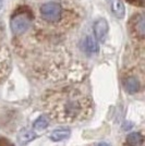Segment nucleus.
Wrapping results in <instances>:
<instances>
[{"mask_svg": "<svg viewBox=\"0 0 145 146\" xmlns=\"http://www.w3.org/2000/svg\"><path fill=\"white\" fill-rule=\"evenodd\" d=\"M70 133H71V131L69 129H58V130H55L54 132L50 134V140L54 142H60V141L66 140L67 137H69Z\"/></svg>", "mask_w": 145, "mask_h": 146, "instance_id": "obj_9", "label": "nucleus"}, {"mask_svg": "<svg viewBox=\"0 0 145 146\" xmlns=\"http://www.w3.org/2000/svg\"><path fill=\"white\" fill-rule=\"evenodd\" d=\"M41 14L44 20L50 23L58 22L62 14V8L57 2H47L41 7Z\"/></svg>", "mask_w": 145, "mask_h": 146, "instance_id": "obj_2", "label": "nucleus"}, {"mask_svg": "<svg viewBox=\"0 0 145 146\" xmlns=\"http://www.w3.org/2000/svg\"><path fill=\"white\" fill-rule=\"evenodd\" d=\"M109 31L108 23L105 19H99L94 24V34L98 42H104Z\"/></svg>", "mask_w": 145, "mask_h": 146, "instance_id": "obj_4", "label": "nucleus"}, {"mask_svg": "<svg viewBox=\"0 0 145 146\" xmlns=\"http://www.w3.org/2000/svg\"><path fill=\"white\" fill-rule=\"evenodd\" d=\"M1 6H2V0H0V8H1Z\"/></svg>", "mask_w": 145, "mask_h": 146, "instance_id": "obj_15", "label": "nucleus"}, {"mask_svg": "<svg viewBox=\"0 0 145 146\" xmlns=\"http://www.w3.org/2000/svg\"><path fill=\"white\" fill-rule=\"evenodd\" d=\"M35 137H36V134L34 133L33 131H31V130H24V131H22L20 133V135H19V141L22 144H26V143H29L31 141H33Z\"/></svg>", "mask_w": 145, "mask_h": 146, "instance_id": "obj_11", "label": "nucleus"}, {"mask_svg": "<svg viewBox=\"0 0 145 146\" xmlns=\"http://www.w3.org/2000/svg\"><path fill=\"white\" fill-rule=\"evenodd\" d=\"M123 84H124V87H126L127 92L130 93V94H135V93H138L140 91L141 84H140L139 80L136 79V78H134V76L127 78V79L124 80Z\"/></svg>", "mask_w": 145, "mask_h": 146, "instance_id": "obj_7", "label": "nucleus"}, {"mask_svg": "<svg viewBox=\"0 0 145 146\" xmlns=\"http://www.w3.org/2000/svg\"><path fill=\"white\" fill-rule=\"evenodd\" d=\"M9 72V57L6 52H0V83Z\"/></svg>", "mask_w": 145, "mask_h": 146, "instance_id": "obj_8", "label": "nucleus"}, {"mask_svg": "<svg viewBox=\"0 0 145 146\" xmlns=\"http://www.w3.org/2000/svg\"><path fill=\"white\" fill-rule=\"evenodd\" d=\"M95 146H111V145H110V144H108V143L102 142V143H98V144H96Z\"/></svg>", "mask_w": 145, "mask_h": 146, "instance_id": "obj_14", "label": "nucleus"}, {"mask_svg": "<svg viewBox=\"0 0 145 146\" xmlns=\"http://www.w3.org/2000/svg\"><path fill=\"white\" fill-rule=\"evenodd\" d=\"M135 29H136V35H139L141 38H143V36H144V20H143L142 15H139L136 18Z\"/></svg>", "mask_w": 145, "mask_h": 146, "instance_id": "obj_13", "label": "nucleus"}, {"mask_svg": "<svg viewBox=\"0 0 145 146\" xmlns=\"http://www.w3.org/2000/svg\"><path fill=\"white\" fill-rule=\"evenodd\" d=\"M31 21L25 14H17L11 20V29L15 34H22L30 27Z\"/></svg>", "mask_w": 145, "mask_h": 146, "instance_id": "obj_3", "label": "nucleus"}, {"mask_svg": "<svg viewBox=\"0 0 145 146\" xmlns=\"http://www.w3.org/2000/svg\"><path fill=\"white\" fill-rule=\"evenodd\" d=\"M110 10L116 18L122 19L126 14V8L121 0H107Z\"/></svg>", "mask_w": 145, "mask_h": 146, "instance_id": "obj_5", "label": "nucleus"}, {"mask_svg": "<svg viewBox=\"0 0 145 146\" xmlns=\"http://www.w3.org/2000/svg\"><path fill=\"white\" fill-rule=\"evenodd\" d=\"M48 124H49L48 119H47L45 116H42V117H39L36 121L34 122L33 127H34L35 129H37V130H44V129H46L47 127H48Z\"/></svg>", "mask_w": 145, "mask_h": 146, "instance_id": "obj_12", "label": "nucleus"}, {"mask_svg": "<svg viewBox=\"0 0 145 146\" xmlns=\"http://www.w3.org/2000/svg\"><path fill=\"white\" fill-rule=\"evenodd\" d=\"M123 146H127V145H124V144H123Z\"/></svg>", "mask_w": 145, "mask_h": 146, "instance_id": "obj_16", "label": "nucleus"}, {"mask_svg": "<svg viewBox=\"0 0 145 146\" xmlns=\"http://www.w3.org/2000/svg\"><path fill=\"white\" fill-rule=\"evenodd\" d=\"M84 48L88 54H95L98 51V44L92 36H87L84 40Z\"/></svg>", "mask_w": 145, "mask_h": 146, "instance_id": "obj_10", "label": "nucleus"}, {"mask_svg": "<svg viewBox=\"0 0 145 146\" xmlns=\"http://www.w3.org/2000/svg\"><path fill=\"white\" fill-rule=\"evenodd\" d=\"M124 145L127 146H144V134L142 132H132L128 134Z\"/></svg>", "mask_w": 145, "mask_h": 146, "instance_id": "obj_6", "label": "nucleus"}, {"mask_svg": "<svg viewBox=\"0 0 145 146\" xmlns=\"http://www.w3.org/2000/svg\"><path fill=\"white\" fill-rule=\"evenodd\" d=\"M47 115L60 123H75L90 118L93 102L83 92L74 88H62L48 92L43 100Z\"/></svg>", "mask_w": 145, "mask_h": 146, "instance_id": "obj_1", "label": "nucleus"}]
</instances>
